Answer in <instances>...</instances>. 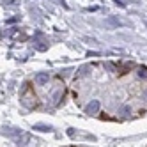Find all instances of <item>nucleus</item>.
I'll use <instances>...</instances> for the list:
<instances>
[{
	"mask_svg": "<svg viewBox=\"0 0 147 147\" xmlns=\"http://www.w3.org/2000/svg\"><path fill=\"white\" fill-rule=\"evenodd\" d=\"M2 133H4L5 136H20L23 131H22V129H13V128H4Z\"/></svg>",
	"mask_w": 147,
	"mask_h": 147,
	"instance_id": "7ed1b4c3",
	"label": "nucleus"
},
{
	"mask_svg": "<svg viewBox=\"0 0 147 147\" xmlns=\"http://www.w3.org/2000/svg\"><path fill=\"white\" fill-rule=\"evenodd\" d=\"M34 129H39V131H51L50 126H45V124H36Z\"/></svg>",
	"mask_w": 147,
	"mask_h": 147,
	"instance_id": "39448f33",
	"label": "nucleus"
},
{
	"mask_svg": "<svg viewBox=\"0 0 147 147\" xmlns=\"http://www.w3.org/2000/svg\"><path fill=\"white\" fill-rule=\"evenodd\" d=\"M138 75H140L142 78H145V76H147V69H145V67H140V71H138Z\"/></svg>",
	"mask_w": 147,
	"mask_h": 147,
	"instance_id": "423d86ee",
	"label": "nucleus"
},
{
	"mask_svg": "<svg viewBox=\"0 0 147 147\" xmlns=\"http://www.w3.org/2000/svg\"><path fill=\"white\" fill-rule=\"evenodd\" d=\"M98 112H99V101L98 99H92L85 107V113H98Z\"/></svg>",
	"mask_w": 147,
	"mask_h": 147,
	"instance_id": "f257e3e1",
	"label": "nucleus"
},
{
	"mask_svg": "<svg viewBox=\"0 0 147 147\" xmlns=\"http://www.w3.org/2000/svg\"><path fill=\"white\" fill-rule=\"evenodd\" d=\"M28 142H30V135H28V133H22V135L18 136V142H16V144H18V145H27Z\"/></svg>",
	"mask_w": 147,
	"mask_h": 147,
	"instance_id": "20e7f679",
	"label": "nucleus"
},
{
	"mask_svg": "<svg viewBox=\"0 0 147 147\" xmlns=\"http://www.w3.org/2000/svg\"><path fill=\"white\" fill-rule=\"evenodd\" d=\"M121 113L128 115V113H129V107H122V108H121Z\"/></svg>",
	"mask_w": 147,
	"mask_h": 147,
	"instance_id": "0eeeda50",
	"label": "nucleus"
},
{
	"mask_svg": "<svg viewBox=\"0 0 147 147\" xmlns=\"http://www.w3.org/2000/svg\"><path fill=\"white\" fill-rule=\"evenodd\" d=\"M48 80H50V75H48V73H37V75H36V82L39 83V85H46Z\"/></svg>",
	"mask_w": 147,
	"mask_h": 147,
	"instance_id": "f03ea898",
	"label": "nucleus"
}]
</instances>
